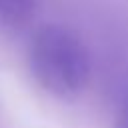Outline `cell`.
Segmentation results:
<instances>
[{
	"mask_svg": "<svg viewBox=\"0 0 128 128\" xmlns=\"http://www.w3.org/2000/svg\"><path fill=\"white\" fill-rule=\"evenodd\" d=\"M38 0H0V28L20 30L34 18Z\"/></svg>",
	"mask_w": 128,
	"mask_h": 128,
	"instance_id": "2",
	"label": "cell"
},
{
	"mask_svg": "<svg viewBox=\"0 0 128 128\" xmlns=\"http://www.w3.org/2000/svg\"><path fill=\"white\" fill-rule=\"evenodd\" d=\"M114 128H128V84L120 90V96L116 102Z\"/></svg>",
	"mask_w": 128,
	"mask_h": 128,
	"instance_id": "3",
	"label": "cell"
},
{
	"mask_svg": "<svg viewBox=\"0 0 128 128\" xmlns=\"http://www.w3.org/2000/svg\"><path fill=\"white\" fill-rule=\"evenodd\" d=\"M28 64L38 86L64 100L82 94L92 76V56L86 42L62 24H44L34 32Z\"/></svg>",
	"mask_w": 128,
	"mask_h": 128,
	"instance_id": "1",
	"label": "cell"
}]
</instances>
